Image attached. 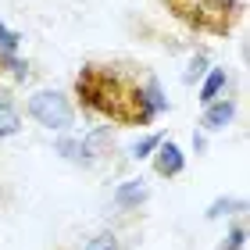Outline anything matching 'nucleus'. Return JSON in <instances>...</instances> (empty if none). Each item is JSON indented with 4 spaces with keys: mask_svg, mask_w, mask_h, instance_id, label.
<instances>
[{
    "mask_svg": "<svg viewBox=\"0 0 250 250\" xmlns=\"http://www.w3.org/2000/svg\"><path fill=\"white\" fill-rule=\"evenodd\" d=\"M18 47H21V32L7 29L4 21H0V50L4 54H18Z\"/></svg>",
    "mask_w": 250,
    "mask_h": 250,
    "instance_id": "dca6fc26",
    "label": "nucleus"
},
{
    "mask_svg": "<svg viewBox=\"0 0 250 250\" xmlns=\"http://www.w3.org/2000/svg\"><path fill=\"white\" fill-rule=\"evenodd\" d=\"M18 129H21V111L15 107V100L7 93H0V140L18 136Z\"/></svg>",
    "mask_w": 250,
    "mask_h": 250,
    "instance_id": "1a4fd4ad",
    "label": "nucleus"
},
{
    "mask_svg": "<svg viewBox=\"0 0 250 250\" xmlns=\"http://www.w3.org/2000/svg\"><path fill=\"white\" fill-rule=\"evenodd\" d=\"M83 250H125V247H122V240H118L115 232H97Z\"/></svg>",
    "mask_w": 250,
    "mask_h": 250,
    "instance_id": "2eb2a0df",
    "label": "nucleus"
},
{
    "mask_svg": "<svg viewBox=\"0 0 250 250\" xmlns=\"http://www.w3.org/2000/svg\"><path fill=\"white\" fill-rule=\"evenodd\" d=\"M161 4L183 25H189L193 32H208V36H229L243 15L240 0H161Z\"/></svg>",
    "mask_w": 250,
    "mask_h": 250,
    "instance_id": "f03ea898",
    "label": "nucleus"
},
{
    "mask_svg": "<svg viewBox=\"0 0 250 250\" xmlns=\"http://www.w3.org/2000/svg\"><path fill=\"white\" fill-rule=\"evenodd\" d=\"M75 97L86 115L115 125H150L157 118L146 97V79L122 64H86L75 75Z\"/></svg>",
    "mask_w": 250,
    "mask_h": 250,
    "instance_id": "f257e3e1",
    "label": "nucleus"
},
{
    "mask_svg": "<svg viewBox=\"0 0 250 250\" xmlns=\"http://www.w3.org/2000/svg\"><path fill=\"white\" fill-rule=\"evenodd\" d=\"M146 200H150V186L143 179H125V183L115 186V208L118 211H140Z\"/></svg>",
    "mask_w": 250,
    "mask_h": 250,
    "instance_id": "423d86ee",
    "label": "nucleus"
},
{
    "mask_svg": "<svg viewBox=\"0 0 250 250\" xmlns=\"http://www.w3.org/2000/svg\"><path fill=\"white\" fill-rule=\"evenodd\" d=\"M154 172L161 175V179L183 175V172H186V154H183V146L172 143V140H161V143H157V150H154Z\"/></svg>",
    "mask_w": 250,
    "mask_h": 250,
    "instance_id": "20e7f679",
    "label": "nucleus"
},
{
    "mask_svg": "<svg viewBox=\"0 0 250 250\" xmlns=\"http://www.w3.org/2000/svg\"><path fill=\"white\" fill-rule=\"evenodd\" d=\"M58 154L64 157V161L79 165V168H93L100 161V157L89 150V143L83 140V136H61V140H58Z\"/></svg>",
    "mask_w": 250,
    "mask_h": 250,
    "instance_id": "0eeeda50",
    "label": "nucleus"
},
{
    "mask_svg": "<svg viewBox=\"0 0 250 250\" xmlns=\"http://www.w3.org/2000/svg\"><path fill=\"white\" fill-rule=\"evenodd\" d=\"M204 146H208V140H204V132H193V150L204 154Z\"/></svg>",
    "mask_w": 250,
    "mask_h": 250,
    "instance_id": "f3484780",
    "label": "nucleus"
},
{
    "mask_svg": "<svg viewBox=\"0 0 250 250\" xmlns=\"http://www.w3.org/2000/svg\"><path fill=\"white\" fill-rule=\"evenodd\" d=\"M240 211H247V204H243L240 197H218L208 211H204V218L214 222V218H225V214H240Z\"/></svg>",
    "mask_w": 250,
    "mask_h": 250,
    "instance_id": "9d476101",
    "label": "nucleus"
},
{
    "mask_svg": "<svg viewBox=\"0 0 250 250\" xmlns=\"http://www.w3.org/2000/svg\"><path fill=\"white\" fill-rule=\"evenodd\" d=\"M165 136L161 132H150V136H140V140H136L132 146H129V157L132 161H143V157H150L154 150H157V143H161Z\"/></svg>",
    "mask_w": 250,
    "mask_h": 250,
    "instance_id": "9b49d317",
    "label": "nucleus"
},
{
    "mask_svg": "<svg viewBox=\"0 0 250 250\" xmlns=\"http://www.w3.org/2000/svg\"><path fill=\"white\" fill-rule=\"evenodd\" d=\"M25 115L43 125L50 132H68L75 122V104L68 100L61 89H36L29 100H25Z\"/></svg>",
    "mask_w": 250,
    "mask_h": 250,
    "instance_id": "7ed1b4c3",
    "label": "nucleus"
},
{
    "mask_svg": "<svg viewBox=\"0 0 250 250\" xmlns=\"http://www.w3.org/2000/svg\"><path fill=\"white\" fill-rule=\"evenodd\" d=\"M225 86H229V75H225V68H208V75H204V83H200V89H197V100L208 107L211 100L222 97Z\"/></svg>",
    "mask_w": 250,
    "mask_h": 250,
    "instance_id": "6e6552de",
    "label": "nucleus"
},
{
    "mask_svg": "<svg viewBox=\"0 0 250 250\" xmlns=\"http://www.w3.org/2000/svg\"><path fill=\"white\" fill-rule=\"evenodd\" d=\"M146 97H150V104H154V111H157V115L172 111V104H168V97L161 93V86H157V79H150V75H146Z\"/></svg>",
    "mask_w": 250,
    "mask_h": 250,
    "instance_id": "ddd939ff",
    "label": "nucleus"
},
{
    "mask_svg": "<svg viewBox=\"0 0 250 250\" xmlns=\"http://www.w3.org/2000/svg\"><path fill=\"white\" fill-rule=\"evenodd\" d=\"M243 247H247V229H243L240 222H236L232 229L225 232V240L218 243V250H243Z\"/></svg>",
    "mask_w": 250,
    "mask_h": 250,
    "instance_id": "4468645a",
    "label": "nucleus"
},
{
    "mask_svg": "<svg viewBox=\"0 0 250 250\" xmlns=\"http://www.w3.org/2000/svg\"><path fill=\"white\" fill-rule=\"evenodd\" d=\"M208 68H211V61H208V54H193V58H189V68H186V75H183V83L186 86H193V83H200V79L204 75H208Z\"/></svg>",
    "mask_w": 250,
    "mask_h": 250,
    "instance_id": "f8f14e48",
    "label": "nucleus"
},
{
    "mask_svg": "<svg viewBox=\"0 0 250 250\" xmlns=\"http://www.w3.org/2000/svg\"><path fill=\"white\" fill-rule=\"evenodd\" d=\"M232 118H236V100L218 97V100H211V104L204 107L200 125H204V132H222L225 125H232Z\"/></svg>",
    "mask_w": 250,
    "mask_h": 250,
    "instance_id": "39448f33",
    "label": "nucleus"
}]
</instances>
